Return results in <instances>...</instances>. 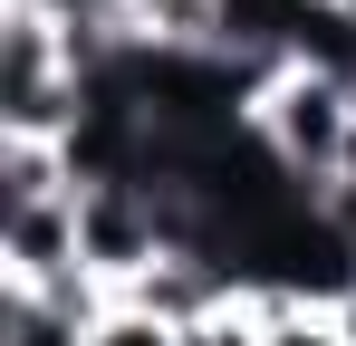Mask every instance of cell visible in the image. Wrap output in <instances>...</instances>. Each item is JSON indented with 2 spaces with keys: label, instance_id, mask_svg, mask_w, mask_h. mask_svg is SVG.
Instances as JSON below:
<instances>
[{
  "label": "cell",
  "instance_id": "6da1fadb",
  "mask_svg": "<svg viewBox=\"0 0 356 346\" xmlns=\"http://www.w3.org/2000/svg\"><path fill=\"white\" fill-rule=\"evenodd\" d=\"M250 135H260V154L289 173L298 192H337L347 183V135H356V77L337 67H318V58H289L280 77H260V97H250Z\"/></svg>",
  "mask_w": 356,
  "mask_h": 346
},
{
  "label": "cell",
  "instance_id": "7a4b0ae2",
  "mask_svg": "<svg viewBox=\"0 0 356 346\" xmlns=\"http://www.w3.org/2000/svg\"><path fill=\"white\" fill-rule=\"evenodd\" d=\"M77 115H87V67L67 58V29L29 0H0V135L67 145Z\"/></svg>",
  "mask_w": 356,
  "mask_h": 346
},
{
  "label": "cell",
  "instance_id": "3957f363",
  "mask_svg": "<svg viewBox=\"0 0 356 346\" xmlns=\"http://www.w3.org/2000/svg\"><path fill=\"white\" fill-rule=\"evenodd\" d=\"M116 288H97L87 270L58 288H0V346H87L106 327Z\"/></svg>",
  "mask_w": 356,
  "mask_h": 346
},
{
  "label": "cell",
  "instance_id": "277c9868",
  "mask_svg": "<svg viewBox=\"0 0 356 346\" xmlns=\"http://www.w3.org/2000/svg\"><path fill=\"white\" fill-rule=\"evenodd\" d=\"M77 279V192L0 212V288H58Z\"/></svg>",
  "mask_w": 356,
  "mask_h": 346
},
{
  "label": "cell",
  "instance_id": "5b68a950",
  "mask_svg": "<svg viewBox=\"0 0 356 346\" xmlns=\"http://www.w3.org/2000/svg\"><path fill=\"white\" fill-rule=\"evenodd\" d=\"M125 49L222 58V0H125Z\"/></svg>",
  "mask_w": 356,
  "mask_h": 346
},
{
  "label": "cell",
  "instance_id": "8992f818",
  "mask_svg": "<svg viewBox=\"0 0 356 346\" xmlns=\"http://www.w3.org/2000/svg\"><path fill=\"white\" fill-rule=\"evenodd\" d=\"M67 192H77V164H67V145H10V135H0V212L67 202Z\"/></svg>",
  "mask_w": 356,
  "mask_h": 346
},
{
  "label": "cell",
  "instance_id": "52a82bcc",
  "mask_svg": "<svg viewBox=\"0 0 356 346\" xmlns=\"http://www.w3.org/2000/svg\"><path fill=\"white\" fill-rule=\"evenodd\" d=\"M250 308H260L270 346H347V327H337L327 298H250Z\"/></svg>",
  "mask_w": 356,
  "mask_h": 346
},
{
  "label": "cell",
  "instance_id": "ba28073f",
  "mask_svg": "<svg viewBox=\"0 0 356 346\" xmlns=\"http://www.w3.org/2000/svg\"><path fill=\"white\" fill-rule=\"evenodd\" d=\"M183 346H270V327H260V308H250V298H232L222 318H202V327H183Z\"/></svg>",
  "mask_w": 356,
  "mask_h": 346
},
{
  "label": "cell",
  "instance_id": "9c48e42d",
  "mask_svg": "<svg viewBox=\"0 0 356 346\" xmlns=\"http://www.w3.org/2000/svg\"><path fill=\"white\" fill-rule=\"evenodd\" d=\"M87 346H183V337H174V327H154V318H135V308H106V327H97Z\"/></svg>",
  "mask_w": 356,
  "mask_h": 346
},
{
  "label": "cell",
  "instance_id": "30bf717a",
  "mask_svg": "<svg viewBox=\"0 0 356 346\" xmlns=\"http://www.w3.org/2000/svg\"><path fill=\"white\" fill-rule=\"evenodd\" d=\"M327 222H337V240H347V260H356V183H347V192H327Z\"/></svg>",
  "mask_w": 356,
  "mask_h": 346
},
{
  "label": "cell",
  "instance_id": "8fae6325",
  "mask_svg": "<svg viewBox=\"0 0 356 346\" xmlns=\"http://www.w3.org/2000/svg\"><path fill=\"white\" fill-rule=\"evenodd\" d=\"M327 10H337V19H356V0H327Z\"/></svg>",
  "mask_w": 356,
  "mask_h": 346
},
{
  "label": "cell",
  "instance_id": "7c38bea8",
  "mask_svg": "<svg viewBox=\"0 0 356 346\" xmlns=\"http://www.w3.org/2000/svg\"><path fill=\"white\" fill-rule=\"evenodd\" d=\"M318 10H327V0H318Z\"/></svg>",
  "mask_w": 356,
  "mask_h": 346
}]
</instances>
